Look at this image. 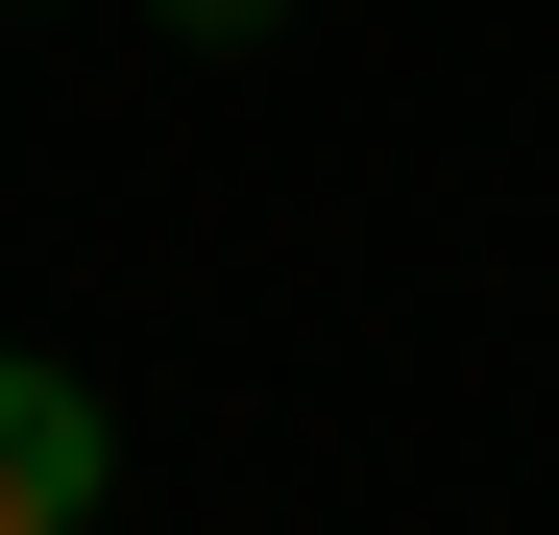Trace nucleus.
Returning a JSON list of instances; mask_svg holds the SVG:
<instances>
[{
  "instance_id": "nucleus-1",
  "label": "nucleus",
  "mask_w": 559,
  "mask_h": 535,
  "mask_svg": "<svg viewBox=\"0 0 559 535\" xmlns=\"http://www.w3.org/2000/svg\"><path fill=\"white\" fill-rule=\"evenodd\" d=\"M98 487H122V414L73 390L49 341H0V535H73Z\"/></svg>"
},
{
  "instance_id": "nucleus-2",
  "label": "nucleus",
  "mask_w": 559,
  "mask_h": 535,
  "mask_svg": "<svg viewBox=\"0 0 559 535\" xmlns=\"http://www.w3.org/2000/svg\"><path fill=\"white\" fill-rule=\"evenodd\" d=\"M146 25H170V49H267L293 0H146Z\"/></svg>"
}]
</instances>
